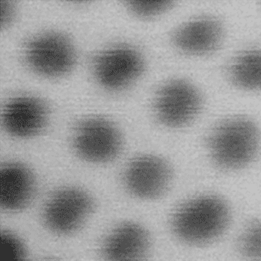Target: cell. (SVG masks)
I'll use <instances>...</instances> for the list:
<instances>
[{
	"label": "cell",
	"instance_id": "12",
	"mask_svg": "<svg viewBox=\"0 0 261 261\" xmlns=\"http://www.w3.org/2000/svg\"><path fill=\"white\" fill-rule=\"evenodd\" d=\"M223 37L221 24L217 20L204 18L180 27L173 36L179 49L192 54H205L220 44Z\"/></svg>",
	"mask_w": 261,
	"mask_h": 261
},
{
	"label": "cell",
	"instance_id": "15",
	"mask_svg": "<svg viewBox=\"0 0 261 261\" xmlns=\"http://www.w3.org/2000/svg\"><path fill=\"white\" fill-rule=\"evenodd\" d=\"M24 244L16 236L9 232L1 235L0 261H26Z\"/></svg>",
	"mask_w": 261,
	"mask_h": 261
},
{
	"label": "cell",
	"instance_id": "1",
	"mask_svg": "<svg viewBox=\"0 0 261 261\" xmlns=\"http://www.w3.org/2000/svg\"><path fill=\"white\" fill-rule=\"evenodd\" d=\"M229 207L214 195L195 198L178 210L173 219L176 237L190 244H204L217 239L229 224Z\"/></svg>",
	"mask_w": 261,
	"mask_h": 261
},
{
	"label": "cell",
	"instance_id": "10",
	"mask_svg": "<svg viewBox=\"0 0 261 261\" xmlns=\"http://www.w3.org/2000/svg\"><path fill=\"white\" fill-rule=\"evenodd\" d=\"M150 249L151 240L143 226L126 223L106 239L102 256L106 261H145Z\"/></svg>",
	"mask_w": 261,
	"mask_h": 261
},
{
	"label": "cell",
	"instance_id": "13",
	"mask_svg": "<svg viewBox=\"0 0 261 261\" xmlns=\"http://www.w3.org/2000/svg\"><path fill=\"white\" fill-rule=\"evenodd\" d=\"M230 75L239 87L261 89V50H250L238 56L231 66Z\"/></svg>",
	"mask_w": 261,
	"mask_h": 261
},
{
	"label": "cell",
	"instance_id": "7",
	"mask_svg": "<svg viewBox=\"0 0 261 261\" xmlns=\"http://www.w3.org/2000/svg\"><path fill=\"white\" fill-rule=\"evenodd\" d=\"M201 96L190 83L176 80L164 86L156 98L154 109L159 120L178 127L190 123L201 109Z\"/></svg>",
	"mask_w": 261,
	"mask_h": 261
},
{
	"label": "cell",
	"instance_id": "17",
	"mask_svg": "<svg viewBox=\"0 0 261 261\" xmlns=\"http://www.w3.org/2000/svg\"><path fill=\"white\" fill-rule=\"evenodd\" d=\"M15 17V8L10 2L0 3V23L2 27L11 24Z\"/></svg>",
	"mask_w": 261,
	"mask_h": 261
},
{
	"label": "cell",
	"instance_id": "3",
	"mask_svg": "<svg viewBox=\"0 0 261 261\" xmlns=\"http://www.w3.org/2000/svg\"><path fill=\"white\" fill-rule=\"evenodd\" d=\"M30 66L43 76L56 77L68 73L76 62V53L63 34L48 32L34 37L26 48Z\"/></svg>",
	"mask_w": 261,
	"mask_h": 261
},
{
	"label": "cell",
	"instance_id": "4",
	"mask_svg": "<svg viewBox=\"0 0 261 261\" xmlns=\"http://www.w3.org/2000/svg\"><path fill=\"white\" fill-rule=\"evenodd\" d=\"M94 73L100 85L120 90L130 85L143 72L144 60L134 48L118 46L100 53L94 60Z\"/></svg>",
	"mask_w": 261,
	"mask_h": 261
},
{
	"label": "cell",
	"instance_id": "8",
	"mask_svg": "<svg viewBox=\"0 0 261 261\" xmlns=\"http://www.w3.org/2000/svg\"><path fill=\"white\" fill-rule=\"evenodd\" d=\"M171 179V170L160 158L143 155L126 167L124 182L127 190L142 198H154L165 192Z\"/></svg>",
	"mask_w": 261,
	"mask_h": 261
},
{
	"label": "cell",
	"instance_id": "5",
	"mask_svg": "<svg viewBox=\"0 0 261 261\" xmlns=\"http://www.w3.org/2000/svg\"><path fill=\"white\" fill-rule=\"evenodd\" d=\"M76 152L90 162H107L117 157L121 149L118 129L109 120L90 118L81 122L74 137Z\"/></svg>",
	"mask_w": 261,
	"mask_h": 261
},
{
	"label": "cell",
	"instance_id": "9",
	"mask_svg": "<svg viewBox=\"0 0 261 261\" xmlns=\"http://www.w3.org/2000/svg\"><path fill=\"white\" fill-rule=\"evenodd\" d=\"M48 109L40 98L31 95L15 97L5 106L3 122L9 134L18 138L37 135L46 126Z\"/></svg>",
	"mask_w": 261,
	"mask_h": 261
},
{
	"label": "cell",
	"instance_id": "16",
	"mask_svg": "<svg viewBox=\"0 0 261 261\" xmlns=\"http://www.w3.org/2000/svg\"><path fill=\"white\" fill-rule=\"evenodd\" d=\"M129 9L140 17H152L159 15L170 7V1H130Z\"/></svg>",
	"mask_w": 261,
	"mask_h": 261
},
{
	"label": "cell",
	"instance_id": "6",
	"mask_svg": "<svg viewBox=\"0 0 261 261\" xmlns=\"http://www.w3.org/2000/svg\"><path fill=\"white\" fill-rule=\"evenodd\" d=\"M92 208L93 201L85 192L79 189H62L48 201L44 211L45 222L56 233H71L82 225Z\"/></svg>",
	"mask_w": 261,
	"mask_h": 261
},
{
	"label": "cell",
	"instance_id": "11",
	"mask_svg": "<svg viewBox=\"0 0 261 261\" xmlns=\"http://www.w3.org/2000/svg\"><path fill=\"white\" fill-rule=\"evenodd\" d=\"M1 204L9 211L26 207L34 196L35 181L31 170L18 162H12L1 170Z\"/></svg>",
	"mask_w": 261,
	"mask_h": 261
},
{
	"label": "cell",
	"instance_id": "2",
	"mask_svg": "<svg viewBox=\"0 0 261 261\" xmlns=\"http://www.w3.org/2000/svg\"><path fill=\"white\" fill-rule=\"evenodd\" d=\"M214 162L226 169H238L255 158L260 146V134L249 119H229L219 125L209 139Z\"/></svg>",
	"mask_w": 261,
	"mask_h": 261
},
{
	"label": "cell",
	"instance_id": "14",
	"mask_svg": "<svg viewBox=\"0 0 261 261\" xmlns=\"http://www.w3.org/2000/svg\"><path fill=\"white\" fill-rule=\"evenodd\" d=\"M239 251L247 260L261 261V220L253 222L239 242Z\"/></svg>",
	"mask_w": 261,
	"mask_h": 261
}]
</instances>
